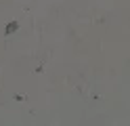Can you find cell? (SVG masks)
<instances>
[{
    "mask_svg": "<svg viewBox=\"0 0 130 126\" xmlns=\"http://www.w3.org/2000/svg\"><path fill=\"white\" fill-rule=\"evenodd\" d=\"M17 27H19V23H17V21H13L11 25H6V36H9L11 32H15V30H17Z\"/></svg>",
    "mask_w": 130,
    "mask_h": 126,
    "instance_id": "cell-1",
    "label": "cell"
}]
</instances>
